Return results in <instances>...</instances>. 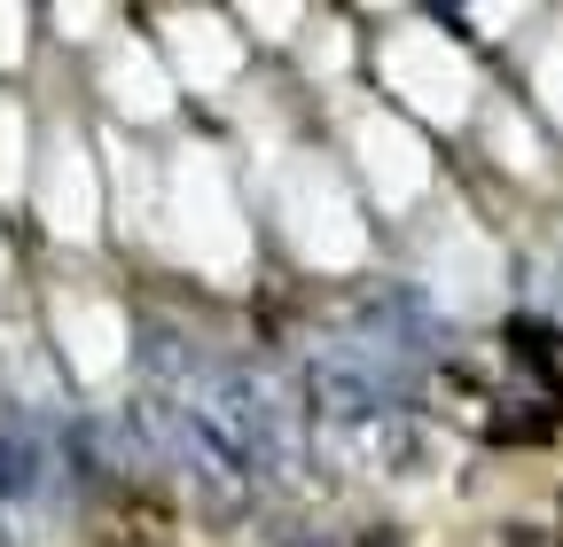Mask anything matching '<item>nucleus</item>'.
Segmentation results:
<instances>
[{"label": "nucleus", "instance_id": "4468645a", "mask_svg": "<svg viewBox=\"0 0 563 547\" xmlns=\"http://www.w3.org/2000/svg\"><path fill=\"white\" fill-rule=\"evenodd\" d=\"M32 157H40V102L24 87H0V212H24L32 188Z\"/></svg>", "mask_w": 563, "mask_h": 547}, {"label": "nucleus", "instance_id": "423d86ee", "mask_svg": "<svg viewBox=\"0 0 563 547\" xmlns=\"http://www.w3.org/2000/svg\"><path fill=\"white\" fill-rule=\"evenodd\" d=\"M32 313H40V336L79 406H102L133 383V298H118L110 282H95L79 266H63L40 282Z\"/></svg>", "mask_w": 563, "mask_h": 547}, {"label": "nucleus", "instance_id": "7ed1b4c3", "mask_svg": "<svg viewBox=\"0 0 563 547\" xmlns=\"http://www.w3.org/2000/svg\"><path fill=\"white\" fill-rule=\"evenodd\" d=\"M361 32H368V94L384 110H399L407 125L439 133H470L477 102H485V63L454 40L446 16L431 9H361Z\"/></svg>", "mask_w": 563, "mask_h": 547}, {"label": "nucleus", "instance_id": "f3484780", "mask_svg": "<svg viewBox=\"0 0 563 547\" xmlns=\"http://www.w3.org/2000/svg\"><path fill=\"white\" fill-rule=\"evenodd\" d=\"M40 55H47V47H40V9L0 0V87H24Z\"/></svg>", "mask_w": 563, "mask_h": 547}, {"label": "nucleus", "instance_id": "f257e3e1", "mask_svg": "<svg viewBox=\"0 0 563 547\" xmlns=\"http://www.w3.org/2000/svg\"><path fill=\"white\" fill-rule=\"evenodd\" d=\"M251 212L274 258L306 282H352L376 266V212L336 165L329 133L321 142H274L251 157Z\"/></svg>", "mask_w": 563, "mask_h": 547}, {"label": "nucleus", "instance_id": "f8f14e48", "mask_svg": "<svg viewBox=\"0 0 563 547\" xmlns=\"http://www.w3.org/2000/svg\"><path fill=\"white\" fill-rule=\"evenodd\" d=\"M361 55H368L361 16H352V9H313V24H306V40L290 55V79L329 102V94H344L352 79H361Z\"/></svg>", "mask_w": 563, "mask_h": 547}, {"label": "nucleus", "instance_id": "aec40b11", "mask_svg": "<svg viewBox=\"0 0 563 547\" xmlns=\"http://www.w3.org/2000/svg\"><path fill=\"white\" fill-rule=\"evenodd\" d=\"M540 313H555V321H563V250H555V282H548V305H540Z\"/></svg>", "mask_w": 563, "mask_h": 547}, {"label": "nucleus", "instance_id": "a211bd4d", "mask_svg": "<svg viewBox=\"0 0 563 547\" xmlns=\"http://www.w3.org/2000/svg\"><path fill=\"white\" fill-rule=\"evenodd\" d=\"M344 547H415V532L391 509H376V516H344Z\"/></svg>", "mask_w": 563, "mask_h": 547}, {"label": "nucleus", "instance_id": "1a4fd4ad", "mask_svg": "<svg viewBox=\"0 0 563 547\" xmlns=\"http://www.w3.org/2000/svg\"><path fill=\"white\" fill-rule=\"evenodd\" d=\"M133 16H141V32H150V47L165 55V71L180 79V94H203V102L243 94L258 55L243 47L228 9H133Z\"/></svg>", "mask_w": 563, "mask_h": 547}, {"label": "nucleus", "instance_id": "dca6fc26", "mask_svg": "<svg viewBox=\"0 0 563 547\" xmlns=\"http://www.w3.org/2000/svg\"><path fill=\"white\" fill-rule=\"evenodd\" d=\"M125 16H133V9H40V32L63 40L70 55H87V63H95V55L125 32Z\"/></svg>", "mask_w": 563, "mask_h": 547}, {"label": "nucleus", "instance_id": "39448f33", "mask_svg": "<svg viewBox=\"0 0 563 547\" xmlns=\"http://www.w3.org/2000/svg\"><path fill=\"white\" fill-rule=\"evenodd\" d=\"M24 220L63 266H87L110 243V188H102L95 118L40 110V157H32V188H24Z\"/></svg>", "mask_w": 563, "mask_h": 547}, {"label": "nucleus", "instance_id": "9b49d317", "mask_svg": "<svg viewBox=\"0 0 563 547\" xmlns=\"http://www.w3.org/2000/svg\"><path fill=\"white\" fill-rule=\"evenodd\" d=\"M470 133H477L485 165L501 172V180H532V188H540V180L555 172V142H548V125H540L517 94H493V87H485V102H477Z\"/></svg>", "mask_w": 563, "mask_h": 547}, {"label": "nucleus", "instance_id": "f03ea898", "mask_svg": "<svg viewBox=\"0 0 563 547\" xmlns=\"http://www.w3.org/2000/svg\"><path fill=\"white\" fill-rule=\"evenodd\" d=\"M157 266H173L188 290L243 298L258 282V212H251V172L228 149V125L173 133L165 149V243Z\"/></svg>", "mask_w": 563, "mask_h": 547}, {"label": "nucleus", "instance_id": "2eb2a0df", "mask_svg": "<svg viewBox=\"0 0 563 547\" xmlns=\"http://www.w3.org/2000/svg\"><path fill=\"white\" fill-rule=\"evenodd\" d=\"M228 16H235L243 47L266 55V63H290L298 40H306V24H313V9H282V0H243V9H228Z\"/></svg>", "mask_w": 563, "mask_h": 547}, {"label": "nucleus", "instance_id": "6e6552de", "mask_svg": "<svg viewBox=\"0 0 563 547\" xmlns=\"http://www.w3.org/2000/svg\"><path fill=\"white\" fill-rule=\"evenodd\" d=\"M87 87H95V110L102 125L133 133V142H157V133L180 125V79L165 71V55L150 47V32H141V16H125V32L87 63Z\"/></svg>", "mask_w": 563, "mask_h": 547}, {"label": "nucleus", "instance_id": "0eeeda50", "mask_svg": "<svg viewBox=\"0 0 563 547\" xmlns=\"http://www.w3.org/2000/svg\"><path fill=\"white\" fill-rule=\"evenodd\" d=\"M407 282L431 298L454 328H470V321L509 313V250H501V235H493L462 196H439L431 212H422Z\"/></svg>", "mask_w": 563, "mask_h": 547}, {"label": "nucleus", "instance_id": "20e7f679", "mask_svg": "<svg viewBox=\"0 0 563 547\" xmlns=\"http://www.w3.org/2000/svg\"><path fill=\"white\" fill-rule=\"evenodd\" d=\"M329 149L376 220H422L439 203V142L399 110H384L368 87L329 94Z\"/></svg>", "mask_w": 563, "mask_h": 547}, {"label": "nucleus", "instance_id": "ddd939ff", "mask_svg": "<svg viewBox=\"0 0 563 547\" xmlns=\"http://www.w3.org/2000/svg\"><path fill=\"white\" fill-rule=\"evenodd\" d=\"M517 79H525V110L548 125V142H563V9H540L532 32L517 40Z\"/></svg>", "mask_w": 563, "mask_h": 547}, {"label": "nucleus", "instance_id": "9d476101", "mask_svg": "<svg viewBox=\"0 0 563 547\" xmlns=\"http://www.w3.org/2000/svg\"><path fill=\"white\" fill-rule=\"evenodd\" d=\"M361 477L376 493H439L454 477V438L439 415H391L368 446H361Z\"/></svg>", "mask_w": 563, "mask_h": 547}, {"label": "nucleus", "instance_id": "6ab92c4d", "mask_svg": "<svg viewBox=\"0 0 563 547\" xmlns=\"http://www.w3.org/2000/svg\"><path fill=\"white\" fill-rule=\"evenodd\" d=\"M16 274H24V243H16L9 212H0V305H16Z\"/></svg>", "mask_w": 563, "mask_h": 547}]
</instances>
